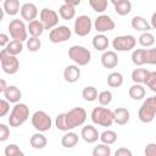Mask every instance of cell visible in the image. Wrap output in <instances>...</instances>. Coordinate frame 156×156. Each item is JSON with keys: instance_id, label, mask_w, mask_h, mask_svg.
Listing matches in <instances>:
<instances>
[{"instance_id": "obj_48", "label": "cell", "mask_w": 156, "mask_h": 156, "mask_svg": "<svg viewBox=\"0 0 156 156\" xmlns=\"http://www.w3.org/2000/svg\"><path fill=\"white\" fill-rule=\"evenodd\" d=\"M150 27H151V29H155V28H156V13H155V12L151 15V23H150Z\"/></svg>"}, {"instance_id": "obj_8", "label": "cell", "mask_w": 156, "mask_h": 156, "mask_svg": "<svg viewBox=\"0 0 156 156\" xmlns=\"http://www.w3.org/2000/svg\"><path fill=\"white\" fill-rule=\"evenodd\" d=\"M30 122H32V126L33 128L37 130V132H48L51 129L52 127V119L51 117L43 110H38L35 111L32 117H30Z\"/></svg>"}, {"instance_id": "obj_5", "label": "cell", "mask_w": 156, "mask_h": 156, "mask_svg": "<svg viewBox=\"0 0 156 156\" xmlns=\"http://www.w3.org/2000/svg\"><path fill=\"white\" fill-rule=\"evenodd\" d=\"M91 122L100 127H111L113 124V112L104 106L94 107L90 113Z\"/></svg>"}, {"instance_id": "obj_19", "label": "cell", "mask_w": 156, "mask_h": 156, "mask_svg": "<svg viewBox=\"0 0 156 156\" xmlns=\"http://www.w3.org/2000/svg\"><path fill=\"white\" fill-rule=\"evenodd\" d=\"M4 96L10 104H16L22 99V91L16 85H7L4 90Z\"/></svg>"}, {"instance_id": "obj_52", "label": "cell", "mask_w": 156, "mask_h": 156, "mask_svg": "<svg viewBox=\"0 0 156 156\" xmlns=\"http://www.w3.org/2000/svg\"><path fill=\"white\" fill-rule=\"evenodd\" d=\"M54 1H57V0H54Z\"/></svg>"}, {"instance_id": "obj_24", "label": "cell", "mask_w": 156, "mask_h": 156, "mask_svg": "<svg viewBox=\"0 0 156 156\" xmlns=\"http://www.w3.org/2000/svg\"><path fill=\"white\" fill-rule=\"evenodd\" d=\"M29 144H30V146H32L33 149L40 150V149H44V147L46 146L48 139H46V136H45L41 132H37V133H34V134L30 136Z\"/></svg>"}, {"instance_id": "obj_16", "label": "cell", "mask_w": 156, "mask_h": 156, "mask_svg": "<svg viewBox=\"0 0 156 156\" xmlns=\"http://www.w3.org/2000/svg\"><path fill=\"white\" fill-rule=\"evenodd\" d=\"M100 62L104 68H115L118 65V56L115 50H105L102 51Z\"/></svg>"}, {"instance_id": "obj_9", "label": "cell", "mask_w": 156, "mask_h": 156, "mask_svg": "<svg viewBox=\"0 0 156 156\" xmlns=\"http://www.w3.org/2000/svg\"><path fill=\"white\" fill-rule=\"evenodd\" d=\"M9 33L10 37L13 40H20V41H26L28 38V32H27V26L24 24L23 20H12L9 23Z\"/></svg>"}, {"instance_id": "obj_29", "label": "cell", "mask_w": 156, "mask_h": 156, "mask_svg": "<svg viewBox=\"0 0 156 156\" xmlns=\"http://www.w3.org/2000/svg\"><path fill=\"white\" fill-rule=\"evenodd\" d=\"M5 50L11 54V55H20L22 51H23V41H20V40H10L7 43V45L5 46Z\"/></svg>"}, {"instance_id": "obj_7", "label": "cell", "mask_w": 156, "mask_h": 156, "mask_svg": "<svg viewBox=\"0 0 156 156\" xmlns=\"http://www.w3.org/2000/svg\"><path fill=\"white\" fill-rule=\"evenodd\" d=\"M0 65H1L2 71L10 76L16 74L20 69V61L17 56L9 54L5 50V48L0 50Z\"/></svg>"}, {"instance_id": "obj_51", "label": "cell", "mask_w": 156, "mask_h": 156, "mask_svg": "<svg viewBox=\"0 0 156 156\" xmlns=\"http://www.w3.org/2000/svg\"><path fill=\"white\" fill-rule=\"evenodd\" d=\"M110 1H111L113 5H116V4H118V2H122L123 0H110Z\"/></svg>"}, {"instance_id": "obj_49", "label": "cell", "mask_w": 156, "mask_h": 156, "mask_svg": "<svg viewBox=\"0 0 156 156\" xmlns=\"http://www.w3.org/2000/svg\"><path fill=\"white\" fill-rule=\"evenodd\" d=\"M7 87V83H6V80L5 79H2V78H0V94L1 93H4V90H5V88Z\"/></svg>"}, {"instance_id": "obj_14", "label": "cell", "mask_w": 156, "mask_h": 156, "mask_svg": "<svg viewBox=\"0 0 156 156\" xmlns=\"http://www.w3.org/2000/svg\"><path fill=\"white\" fill-rule=\"evenodd\" d=\"M93 27L95 28V30H96L98 33L105 34V33H107V32L113 30L115 27H116V23H115V21H113L108 15L101 13V15H99V16L95 18V21H94V23H93Z\"/></svg>"}, {"instance_id": "obj_6", "label": "cell", "mask_w": 156, "mask_h": 156, "mask_svg": "<svg viewBox=\"0 0 156 156\" xmlns=\"http://www.w3.org/2000/svg\"><path fill=\"white\" fill-rule=\"evenodd\" d=\"M68 57L77 66H87L91 60V52L89 49L82 45H72L68 49Z\"/></svg>"}, {"instance_id": "obj_47", "label": "cell", "mask_w": 156, "mask_h": 156, "mask_svg": "<svg viewBox=\"0 0 156 156\" xmlns=\"http://www.w3.org/2000/svg\"><path fill=\"white\" fill-rule=\"evenodd\" d=\"M80 2H82V0H63V4H67V5L73 6V7L80 5Z\"/></svg>"}, {"instance_id": "obj_41", "label": "cell", "mask_w": 156, "mask_h": 156, "mask_svg": "<svg viewBox=\"0 0 156 156\" xmlns=\"http://www.w3.org/2000/svg\"><path fill=\"white\" fill-rule=\"evenodd\" d=\"M5 156H23V151L16 144H9L4 150Z\"/></svg>"}, {"instance_id": "obj_2", "label": "cell", "mask_w": 156, "mask_h": 156, "mask_svg": "<svg viewBox=\"0 0 156 156\" xmlns=\"http://www.w3.org/2000/svg\"><path fill=\"white\" fill-rule=\"evenodd\" d=\"M29 118V107L24 102H16L10 112V116L7 118L9 126L12 128L21 127L27 119Z\"/></svg>"}, {"instance_id": "obj_20", "label": "cell", "mask_w": 156, "mask_h": 156, "mask_svg": "<svg viewBox=\"0 0 156 156\" xmlns=\"http://www.w3.org/2000/svg\"><path fill=\"white\" fill-rule=\"evenodd\" d=\"M112 112H113V123L118 126H124L130 119V113L126 107H117Z\"/></svg>"}, {"instance_id": "obj_26", "label": "cell", "mask_w": 156, "mask_h": 156, "mask_svg": "<svg viewBox=\"0 0 156 156\" xmlns=\"http://www.w3.org/2000/svg\"><path fill=\"white\" fill-rule=\"evenodd\" d=\"M128 94H129V96H130L133 100H136V101H138V100H143V99L145 98L146 90H145V88H144L143 84H140V83H134V84L129 88Z\"/></svg>"}, {"instance_id": "obj_45", "label": "cell", "mask_w": 156, "mask_h": 156, "mask_svg": "<svg viewBox=\"0 0 156 156\" xmlns=\"http://www.w3.org/2000/svg\"><path fill=\"white\" fill-rule=\"evenodd\" d=\"M115 156H132V151L127 147H119L115 151Z\"/></svg>"}, {"instance_id": "obj_46", "label": "cell", "mask_w": 156, "mask_h": 156, "mask_svg": "<svg viewBox=\"0 0 156 156\" xmlns=\"http://www.w3.org/2000/svg\"><path fill=\"white\" fill-rule=\"evenodd\" d=\"M10 41V37L6 33H0V48H5Z\"/></svg>"}, {"instance_id": "obj_34", "label": "cell", "mask_w": 156, "mask_h": 156, "mask_svg": "<svg viewBox=\"0 0 156 156\" xmlns=\"http://www.w3.org/2000/svg\"><path fill=\"white\" fill-rule=\"evenodd\" d=\"M147 74H149V69L141 68V67L139 66V68H135V69L132 72L130 77H132V80H133L134 83L144 84V80H145V78H146Z\"/></svg>"}, {"instance_id": "obj_18", "label": "cell", "mask_w": 156, "mask_h": 156, "mask_svg": "<svg viewBox=\"0 0 156 156\" xmlns=\"http://www.w3.org/2000/svg\"><path fill=\"white\" fill-rule=\"evenodd\" d=\"M63 78L67 83H76L80 78V68L79 66L74 65H68L63 69Z\"/></svg>"}, {"instance_id": "obj_50", "label": "cell", "mask_w": 156, "mask_h": 156, "mask_svg": "<svg viewBox=\"0 0 156 156\" xmlns=\"http://www.w3.org/2000/svg\"><path fill=\"white\" fill-rule=\"evenodd\" d=\"M4 16H5V12H4V9L0 7V22L4 20Z\"/></svg>"}, {"instance_id": "obj_10", "label": "cell", "mask_w": 156, "mask_h": 156, "mask_svg": "<svg viewBox=\"0 0 156 156\" xmlns=\"http://www.w3.org/2000/svg\"><path fill=\"white\" fill-rule=\"evenodd\" d=\"M136 39L132 34L118 35L112 40V48L115 51H130L135 48Z\"/></svg>"}, {"instance_id": "obj_53", "label": "cell", "mask_w": 156, "mask_h": 156, "mask_svg": "<svg viewBox=\"0 0 156 156\" xmlns=\"http://www.w3.org/2000/svg\"><path fill=\"white\" fill-rule=\"evenodd\" d=\"M1 1H2V0H0V2H1Z\"/></svg>"}, {"instance_id": "obj_28", "label": "cell", "mask_w": 156, "mask_h": 156, "mask_svg": "<svg viewBox=\"0 0 156 156\" xmlns=\"http://www.w3.org/2000/svg\"><path fill=\"white\" fill-rule=\"evenodd\" d=\"M58 16L65 20V21H69V20H73L76 17V7L73 6H69L67 4H63L60 6L58 9Z\"/></svg>"}, {"instance_id": "obj_44", "label": "cell", "mask_w": 156, "mask_h": 156, "mask_svg": "<svg viewBox=\"0 0 156 156\" xmlns=\"http://www.w3.org/2000/svg\"><path fill=\"white\" fill-rule=\"evenodd\" d=\"M144 152H145L146 156H156V144H155V143L147 144Z\"/></svg>"}, {"instance_id": "obj_39", "label": "cell", "mask_w": 156, "mask_h": 156, "mask_svg": "<svg viewBox=\"0 0 156 156\" xmlns=\"http://www.w3.org/2000/svg\"><path fill=\"white\" fill-rule=\"evenodd\" d=\"M91 154H93V156H110L111 155V147L107 144L101 143L93 149Z\"/></svg>"}, {"instance_id": "obj_12", "label": "cell", "mask_w": 156, "mask_h": 156, "mask_svg": "<svg viewBox=\"0 0 156 156\" xmlns=\"http://www.w3.org/2000/svg\"><path fill=\"white\" fill-rule=\"evenodd\" d=\"M74 33L78 37H87L91 29H93V21L89 16L87 15H80L74 20V26H73Z\"/></svg>"}, {"instance_id": "obj_36", "label": "cell", "mask_w": 156, "mask_h": 156, "mask_svg": "<svg viewBox=\"0 0 156 156\" xmlns=\"http://www.w3.org/2000/svg\"><path fill=\"white\" fill-rule=\"evenodd\" d=\"M26 46L30 52H37L40 50L41 48V40L39 39V37H30L27 38L26 40Z\"/></svg>"}, {"instance_id": "obj_33", "label": "cell", "mask_w": 156, "mask_h": 156, "mask_svg": "<svg viewBox=\"0 0 156 156\" xmlns=\"http://www.w3.org/2000/svg\"><path fill=\"white\" fill-rule=\"evenodd\" d=\"M99 139L101 140V143L104 144H107V145H112L117 141V133L115 130H111V129H107V130H104L100 135H99Z\"/></svg>"}, {"instance_id": "obj_11", "label": "cell", "mask_w": 156, "mask_h": 156, "mask_svg": "<svg viewBox=\"0 0 156 156\" xmlns=\"http://www.w3.org/2000/svg\"><path fill=\"white\" fill-rule=\"evenodd\" d=\"M39 21L43 23L44 29H52L54 27H56L60 21V16L55 10L44 7L40 10L39 12Z\"/></svg>"}, {"instance_id": "obj_23", "label": "cell", "mask_w": 156, "mask_h": 156, "mask_svg": "<svg viewBox=\"0 0 156 156\" xmlns=\"http://www.w3.org/2000/svg\"><path fill=\"white\" fill-rule=\"evenodd\" d=\"M130 26L133 29H135L138 32H150L151 30L150 23L141 16H134L130 20Z\"/></svg>"}, {"instance_id": "obj_32", "label": "cell", "mask_w": 156, "mask_h": 156, "mask_svg": "<svg viewBox=\"0 0 156 156\" xmlns=\"http://www.w3.org/2000/svg\"><path fill=\"white\" fill-rule=\"evenodd\" d=\"M107 84L111 88H118L123 84V74L121 72H111L107 76Z\"/></svg>"}, {"instance_id": "obj_17", "label": "cell", "mask_w": 156, "mask_h": 156, "mask_svg": "<svg viewBox=\"0 0 156 156\" xmlns=\"http://www.w3.org/2000/svg\"><path fill=\"white\" fill-rule=\"evenodd\" d=\"M99 135H100V133L98 132V129H96L93 124H87V126H84V127L82 128V130H80V136H82V139H83L85 143H88V144H94V143H96V141L99 140Z\"/></svg>"}, {"instance_id": "obj_35", "label": "cell", "mask_w": 156, "mask_h": 156, "mask_svg": "<svg viewBox=\"0 0 156 156\" xmlns=\"http://www.w3.org/2000/svg\"><path fill=\"white\" fill-rule=\"evenodd\" d=\"M82 98L88 101V102H93L98 99V90L93 85H88L82 90Z\"/></svg>"}, {"instance_id": "obj_15", "label": "cell", "mask_w": 156, "mask_h": 156, "mask_svg": "<svg viewBox=\"0 0 156 156\" xmlns=\"http://www.w3.org/2000/svg\"><path fill=\"white\" fill-rule=\"evenodd\" d=\"M20 13H21V17L23 21H33L37 18L39 11H38V7L33 2H26L23 5H21V9H20Z\"/></svg>"}, {"instance_id": "obj_21", "label": "cell", "mask_w": 156, "mask_h": 156, "mask_svg": "<svg viewBox=\"0 0 156 156\" xmlns=\"http://www.w3.org/2000/svg\"><path fill=\"white\" fill-rule=\"evenodd\" d=\"M91 45L94 46L95 50L98 51H105L108 49V45H110V40L108 38L102 34V33H98L96 35L93 37L91 39Z\"/></svg>"}, {"instance_id": "obj_22", "label": "cell", "mask_w": 156, "mask_h": 156, "mask_svg": "<svg viewBox=\"0 0 156 156\" xmlns=\"http://www.w3.org/2000/svg\"><path fill=\"white\" fill-rule=\"evenodd\" d=\"M79 141V136L77 133L72 132V130H67L65 132V134L61 138V145L66 149H72L74 147Z\"/></svg>"}, {"instance_id": "obj_37", "label": "cell", "mask_w": 156, "mask_h": 156, "mask_svg": "<svg viewBox=\"0 0 156 156\" xmlns=\"http://www.w3.org/2000/svg\"><path fill=\"white\" fill-rule=\"evenodd\" d=\"M89 5L90 7L98 12V13H104L107 10V0H89Z\"/></svg>"}, {"instance_id": "obj_43", "label": "cell", "mask_w": 156, "mask_h": 156, "mask_svg": "<svg viewBox=\"0 0 156 156\" xmlns=\"http://www.w3.org/2000/svg\"><path fill=\"white\" fill-rule=\"evenodd\" d=\"M10 112V102L6 99H0V117H5Z\"/></svg>"}, {"instance_id": "obj_27", "label": "cell", "mask_w": 156, "mask_h": 156, "mask_svg": "<svg viewBox=\"0 0 156 156\" xmlns=\"http://www.w3.org/2000/svg\"><path fill=\"white\" fill-rule=\"evenodd\" d=\"M44 30L45 29H44L43 23L37 18L33 21H29L27 24V32L30 34V37H40Z\"/></svg>"}, {"instance_id": "obj_42", "label": "cell", "mask_w": 156, "mask_h": 156, "mask_svg": "<svg viewBox=\"0 0 156 156\" xmlns=\"http://www.w3.org/2000/svg\"><path fill=\"white\" fill-rule=\"evenodd\" d=\"M10 138V127L5 123H0V143L6 141Z\"/></svg>"}, {"instance_id": "obj_31", "label": "cell", "mask_w": 156, "mask_h": 156, "mask_svg": "<svg viewBox=\"0 0 156 156\" xmlns=\"http://www.w3.org/2000/svg\"><path fill=\"white\" fill-rule=\"evenodd\" d=\"M115 6V12L118 16H127L132 11V2L129 0H123L122 2H118Z\"/></svg>"}, {"instance_id": "obj_30", "label": "cell", "mask_w": 156, "mask_h": 156, "mask_svg": "<svg viewBox=\"0 0 156 156\" xmlns=\"http://www.w3.org/2000/svg\"><path fill=\"white\" fill-rule=\"evenodd\" d=\"M138 43L143 48H151L155 44V35L150 32H141V34L138 38Z\"/></svg>"}, {"instance_id": "obj_13", "label": "cell", "mask_w": 156, "mask_h": 156, "mask_svg": "<svg viewBox=\"0 0 156 156\" xmlns=\"http://www.w3.org/2000/svg\"><path fill=\"white\" fill-rule=\"evenodd\" d=\"M72 30L67 26H56L49 32V40L54 44L65 43L68 39H71Z\"/></svg>"}, {"instance_id": "obj_1", "label": "cell", "mask_w": 156, "mask_h": 156, "mask_svg": "<svg viewBox=\"0 0 156 156\" xmlns=\"http://www.w3.org/2000/svg\"><path fill=\"white\" fill-rule=\"evenodd\" d=\"M87 111L83 107H73L68 112L58 113L55 119V127L61 132L72 130L80 127L87 121Z\"/></svg>"}, {"instance_id": "obj_38", "label": "cell", "mask_w": 156, "mask_h": 156, "mask_svg": "<svg viewBox=\"0 0 156 156\" xmlns=\"http://www.w3.org/2000/svg\"><path fill=\"white\" fill-rule=\"evenodd\" d=\"M112 93L111 90H102L100 93H98V101L101 106H108L112 101Z\"/></svg>"}, {"instance_id": "obj_40", "label": "cell", "mask_w": 156, "mask_h": 156, "mask_svg": "<svg viewBox=\"0 0 156 156\" xmlns=\"http://www.w3.org/2000/svg\"><path fill=\"white\" fill-rule=\"evenodd\" d=\"M144 84L151 90V91H156V71H149V74L146 76Z\"/></svg>"}, {"instance_id": "obj_4", "label": "cell", "mask_w": 156, "mask_h": 156, "mask_svg": "<svg viewBox=\"0 0 156 156\" xmlns=\"http://www.w3.org/2000/svg\"><path fill=\"white\" fill-rule=\"evenodd\" d=\"M156 117V96L146 98L138 111V118L143 123H151Z\"/></svg>"}, {"instance_id": "obj_25", "label": "cell", "mask_w": 156, "mask_h": 156, "mask_svg": "<svg viewBox=\"0 0 156 156\" xmlns=\"http://www.w3.org/2000/svg\"><path fill=\"white\" fill-rule=\"evenodd\" d=\"M2 9H4V12L6 15H9V16H16L20 12V9H21L20 0H4Z\"/></svg>"}, {"instance_id": "obj_3", "label": "cell", "mask_w": 156, "mask_h": 156, "mask_svg": "<svg viewBox=\"0 0 156 156\" xmlns=\"http://www.w3.org/2000/svg\"><path fill=\"white\" fill-rule=\"evenodd\" d=\"M132 62L135 66H144V65H156V49H134L132 51Z\"/></svg>"}]
</instances>
